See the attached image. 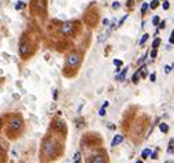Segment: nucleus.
Masks as SVG:
<instances>
[{
    "label": "nucleus",
    "mask_w": 174,
    "mask_h": 163,
    "mask_svg": "<svg viewBox=\"0 0 174 163\" xmlns=\"http://www.w3.org/2000/svg\"><path fill=\"white\" fill-rule=\"evenodd\" d=\"M81 63V55L78 52H71L66 58V67H77Z\"/></svg>",
    "instance_id": "obj_1"
},
{
    "label": "nucleus",
    "mask_w": 174,
    "mask_h": 163,
    "mask_svg": "<svg viewBox=\"0 0 174 163\" xmlns=\"http://www.w3.org/2000/svg\"><path fill=\"white\" fill-rule=\"evenodd\" d=\"M55 149H56V144L52 141V140H45V143H44V147H43V152L44 155L47 156H54L55 155Z\"/></svg>",
    "instance_id": "obj_2"
},
{
    "label": "nucleus",
    "mask_w": 174,
    "mask_h": 163,
    "mask_svg": "<svg viewBox=\"0 0 174 163\" xmlns=\"http://www.w3.org/2000/svg\"><path fill=\"white\" fill-rule=\"evenodd\" d=\"M22 125H24L22 119H21V118H18V117H15V118H12V119L10 121V125H8V127H10V130H11V132L16 133L18 130H21V129H22Z\"/></svg>",
    "instance_id": "obj_3"
},
{
    "label": "nucleus",
    "mask_w": 174,
    "mask_h": 163,
    "mask_svg": "<svg viewBox=\"0 0 174 163\" xmlns=\"http://www.w3.org/2000/svg\"><path fill=\"white\" fill-rule=\"evenodd\" d=\"M74 30V22H66V24L62 25V28H60V33L64 34V36H69L71 34Z\"/></svg>",
    "instance_id": "obj_4"
},
{
    "label": "nucleus",
    "mask_w": 174,
    "mask_h": 163,
    "mask_svg": "<svg viewBox=\"0 0 174 163\" xmlns=\"http://www.w3.org/2000/svg\"><path fill=\"white\" fill-rule=\"evenodd\" d=\"M29 49H30V44L29 41L26 40H22L19 44V54L22 56H28L29 55Z\"/></svg>",
    "instance_id": "obj_5"
},
{
    "label": "nucleus",
    "mask_w": 174,
    "mask_h": 163,
    "mask_svg": "<svg viewBox=\"0 0 174 163\" xmlns=\"http://www.w3.org/2000/svg\"><path fill=\"white\" fill-rule=\"evenodd\" d=\"M104 158L102 155H93L91 158V163H104Z\"/></svg>",
    "instance_id": "obj_6"
},
{
    "label": "nucleus",
    "mask_w": 174,
    "mask_h": 163,
    "mask_svg": "<svg viewBox=\"0 0 174 163\" xmlns=\"http://www.w3.org/2000/svg\"><path fill=\"white\" fill-rule=\"evenodd\" d=\"M54 127H55L58 132H62V130L64 132V123L63 122H59V121H58V122H54Z\"/></svg>",
    "instance_id": "obj_7"
},
{
    "label": "nucleus",
    "mask_w": 174,
    "mask_h": 163,
    "mask_svg": "<svg viewBox=\"0 0 174 163\" xmlns=\"http://www.w3.org/2000/svg\"><path fill=\"white\" fill-rule=\"evenodd\" d=\"M122 140H123V136H121V134L115 136V137H114V140H112V143H111V145H112V147H115L117 144L122 143Z\"/></svg>",
    "instance_id": "obj_8"
},
{
    "label": "nucleus",
    "mask_w": 174,
    "mask_h": 163,
    "mask_svg": "<svg viewBox=\"0 0 174 163\" xmlns=\"http://www.w3.org/2000/svg\"><path fill=\"white\" fill-rule=\"evenodd\" d=\"M158 6H159V0H152V1H151V4H150V7L151 8H158Z\"/></svg>",
    "instance_id": "obj_9"
},
{
    "label": "nucleus",
    "mask_w": 174,
    "mask_h": 163,
    "mask_svg": "<svg viewBox=\"0 0 174 163\" xmlns=\"http://www.w3.org/2000/svg\"><path fill=\"white\" fill-rule=\"evenodd\" d=\"M25 7V3L24 1H18V3L15 4V8L16 10H21V8H24Z\"/></svg>",
    "instance_id": "obj_10"
},
{
    "label": "nucleus",
    "mask_w": 174,
    "mask_h": 163,
    "mask_svg": "<svg viewBox=\"0 0 174 163\" xmlns=\"http://www.w3.org/2000/svg\"><path fill=\"white\" fill-rule=\"evenodd\" d=\"M147 40H148V34H147V33H145V34H144V36L141 37V40H140V45H142V44L145 43Z\"/></svg>",
    "instance_id": "obj_11"
},
{
    "label": "nucleus",
    "mask_w": 174,
    "mask_h": 163,
    "mask_svg": "<svg viewBox=\"0 0 174 163\" xmlns=\"http://www.w3.org/2000/svg\"><path fill=\"white\" fill-rule=\"evenodd\" d=\"M151 154V149H144V151H142V154H141V156L142 158H147V156L150 155Z\"/></svg>",
    "instance_id": "obj_12"
},
{
    "label": "nucleus",
    "mask_w": 174,
    "mask_h": 163,
    "mask_svg": "<svg viewBox=\"0 0 174 163\" xmlns=\"http://www.w3.org/2000/svg\"><path fill=\"white\" fill-rule=\"evenodd\" d=\"M162 7L165 8V10H169V8H170V4H169V1H167V0H165V1H163Z\"/></svg>",
    "instance_id": "obj_13"
},
{
    "label": "nucleus",
    "mask_w": 174,
    "mask_h": 163,
    "mask_svg": "<svg viewBox=\"0 0 174 163\" xmlns=\"http://www.w3.org/2000/svg\"><path fill=\"white\" fill-rule=\"evenodd\" d=\"M159 44H160V39H156V40H154V43H152V47H154V48H158Z\"/></svg>",
    "instance_id": "obj_14"
},
{
    "label": "nucleus",
    "mask_w": 174,
    "mask_h": 163,
    "mask_svg": "<svg viewBox=\"0 0 174 163\" xmlns=\"http://www.w3.org/2000/svg\"><path fill=\"white\" fill-rule=\"evenodd\" d=\"M167 129H169V127H167L166 123H160V130H162L163 133H165V132H167Z\"/></svg>",
    "instance_id": "obj_15"
},
{
    "label": "nucleus",
    "mask_w": 174,
    "mask_h": 163,
    "mask_svg": "<svg viewBox=\"0 0 174 163\" xmlns=\"http://www.w3.org/2000/svg\"><path fill=\"white\" fill-rule=\"evenodd\" d=\"M147 8H148V4H147V3H144V4L141 6V12H142V14H144V12L147 11Z\"/></svg>",
    "instance_id": "obj_16"
},
{
    "label": "nucleus",
    "mask_w": 174,
    "mask_h": 163,
    "mask_svg": "<svg viewBox=\"0 0 174 163\" xmlns=\"http://www.w3.org/2000/svg\"><path fill=\"white\" fill-rule=\"evenodd\" d=\"M99 114H100V115H102V117H103V115H104V114H106V106H103V107L100 108V111H99Z\"/></svg>",
    "instance_id": "obj_17"
},
{
    "label": "nucleus",
    "mask_w": 174,
    "mask_h": 163,
    "mask_svg": "<svg viewBox=\"0 0 174 163\" xmlns=\"http://www.w3.org/2000/svg\"><path fill=\"white\" fill-rule=\"evenodd\" d=\"M173 145H174V140H171V141H170V147H169L167 152H171V151H173Z\"/></svg>",
    "instance_id": "obj_18"
},
{
    "label": "nucleus",
    "mask_w": 174,
    "mask_h": 163,
    "mask_svg": "<svg viewBox=\"0 0 174 163\" xmlns=\"http://www.w3.org/2000/svg\"><path fill=\"white\" fill-rule=\"evenodd\" d=\"M74 162H75V163H78V162H79V154H78V152H77V154L74 155Z\"/></svg>",
    "instance_id": "obj_19"
},
{
    "label": "nucleus",
    "mask_w": 174,
    "mask_h": 163,
    "mask_svg": "<svg viewBox=\"0 0 174 163\" xmlns=\"http://www.w3.org/2000/svg\"><path fill=\"white\" fill-rule=\"evenodd\" d=\"M152 22H154V25H158V24H159V16H154Z\"/></svg>",
    "instance_id": "obj_20"
},
{
    "label": "nucleus",
    "mask_w": 174,
    "mask_h": 163,
    "mask_svg": "<svg viewBox=\"0 0 174 163\" xmlns=\"http://www.w3.org/2000/svg\"><path fill=\"white\" fill-rule=\"evenodd\" d=\"M151 58H156V48L152 49V52H151Z\"/></svg>",
    "instance_id": "obj_21"
},
{
    "label": "nucleus",
    "mask_w": 174,
    "mask_h": 163,
    "mask_svg": "<svg viewBox=\"0 0 174 163\" xmlns=\"http://www.w3.org/2000/svg\"><path fill=\"white\" fill-rule=\"evenodd\" d=\"M150 78H151V81H152V82H155V80H156V74H154V73H152V74L150 76Z\"/></svg>",
    "instance_id": "obj_22"
},
{
    "label": "nucleus",
    "mask_w": 174,
    "mask_h": 163,
    "mask_svg": "<svg viewBox=\"0 0 174 163\" xmlns=\"http://www.w3.org/2000/svg\"><path fill=\"white\" fill-rule=\"evenodd\" d=\"M170 71H171V67H170V66H166V67H165V73H166V74H169Z\"/></svg>",
    "instance_id": "obj_23"
},
{
    "label": "nucleus",
    "mask_w": 174,
    "mask_h": 163,
    "mask_svg": "<svg viewBox=\"0 0 174 163\" xmlns=\"http://www.w3.org/2000/svg\"><path fill=\"white\" fill-rule=\"evenodd\" d=\"M114 64H115V66H121L122 62H121V60H114Z\"/></svg>",
    "instance_id": "obj_24"
},
{
    "label": "nucleus",
    "mask_w": 174,
    "mask_h": 163,
    "mask_svg": "<svg viewBox=\"0 0 174 163\" xmlns=\"http://www.w3.org/2000/svg\"><path fill=\"white\" fill-rule=\"evenodd\" d=\"M112 8H114V10H117V8H119V4L117 3V1H115V3L112 4Z\"/></svg>",
    "instance_id": "obj_25"
},
{
    "label": "nucleus",
    "mask_w": 174,
    "mask_h": 163,
    "mask_svg": "<svg viewBox=\"0 0 174 163\" xmlns=\"http://www.w3.org/2000/svg\"><path fill=\"white\" fill-rule=\"evenodd\" d=\"M165 26H166V22H165V21H162V22H160V29H163Z\"/></svg>",
    "instance_id": "obj_26"
},
{
    "label": "nucleus",
    "mask_w": 174,
    "mask_h": 163,
    "mask_svg": "<svg viewBox=\"0 0 174 163\" xmlns=\"http://www.w3.org/2000/svg\"><path fill=\"white\" fill-rule=\"evenodd\" d=\"M170 43H174V30H173V33H171V39H170Z\"/></svg>",
    "instance_id": "obj_27"
},
{
    "label": "nucleus",
    "mask_w": 174,
    "mask_h": 163,
    "mask_svg": "<svg viewBox=\"0 0 174 163\" xmlns=\"http://www.w3.org/2000/svg\"><path fill=\"white\" fill-rule=\"evenodd\" d=\"M1 154H3V149H1V147H0V155H1Z\"/></svg>",
    "instance_id": "obj_28"
},
{
    "label": "nucleus",
    "mask_w": 174,
    "mask_h": 163,
    "mask_svg": "<svg viewBox=\"0 0 174 163\" xmlns=\"http://www.w3.org/2000/svg\"><path fill=\"white\" fill-rule=\"evenodd\" d=\"M137 163H141V162H137Z\"/></svg>",
    "instance_id": "obj_29"
}]
</instances>
